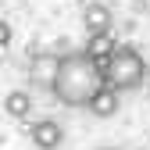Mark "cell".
Segmentation results:
<instances>
[{
  "instance_id": "6da1fadb",
  "label": "cell",
  "mask_w": 150,
  "mask_h": 150,
  "mask_svg": "<svg viewBox=\"0 0 150 150\" xmlns=\"http://www.w3.org/2000/svg\"><path fill=\"white\" fill-rule=\"evenodd\" d=\"M107 86H111L107 82V68L100 61H93L86 50L64 54L57 86H54V100H61L64 107H89Z\"/></svg>"
},
{
  "instance_id": "7a4b0ae2",
  "label": "cell",
  "mask_w": 150,
  "mask_h": 150,
  "mask_svg": "<svg viewBox=\"0 0 150 150\" xmlns=\"http://www.w3.org/2000/svg\"><path fill=\"white\" fill-rule=\"evenodd\" d=\"M107 82H111V89H118V93H136L146 82V61H143V54L136 47L122 43L115 50V57L107 61Z\"/></svg>"
},
{
  "instance_id": "3957f363",
  "label": "cell",
  "mask_w": 150,
  "mask_h": 150,
  "mask_svg": "<svg viewBox=\"0 0 150 150\" xmlns=\"http://www.w3.org/2000/svg\"><path fill=\"white\" fill-rule=\"evenodd\" d=\"M61 54H54V50H40V54H32L29 57V82L36 89H43V93H54V86H57V75H61Z\"/></svg>"
},
{
  "instance_id": "277c9868",
  "label": "cell",
  "mask_w": 150,
  "mask_h": 150,
  "mask_svg": "<svg viewBox=\"0 0 150 150\" xmlns=\"http://www.w3.org/2000/svg\"><path fill=\"white\" fill-rule=\"evenodd\" d=\"M111 25H115V14H111L107 4L89 0V4L82 7V29H86V36H111Z\"/></svg>"
},
{
  "instance_id": "5b68a950",
  "label": "cell",
  "mask_w": 150,
  "mask_h": 150,
  "mask_svg": "<svg viewBox=\"0 0 150 150\" xmlns=\"http://www.w3.org/2000/svg\"><path fill=\"white\" fill-rule=\"evenodd\" d=\"M29 136H32V146H40V150H57V146L64 143V129L54 122V118H40V122H32Z\"/></svg>"
},
{
  "instance_id": "8992f818",
  "label": "cell",
  "mask_w": 150,
  "mask_h": 150,
  "mask_svg": "<svg viewBox=\"0 0 150 150\" xmlns=\"http://www.w3.org/2000/svg\"><path fill=\"white\" fill-rule=\"evenodd\" d=\"M32 93L25 89H11L7 97H4V111H7V118H29L32 115Z\"/></svg>"
},
{
  "instance_id": "52a82bcc",
  "label": "cell",
  "mask_w": 150,
  "mask_h": 150,
  "mask_svg": "<svg viewBox=\"0 0 150 150\" xmlns=\"http://www.w3.org/2000/svg\"><path fill=\"white\" fill-rule=\"evenodd\" d=\"M118 97H122V93L107 86L100 97L89 104V115H97V118H115V115H118V107H122V100H118Z\"/></svg>"
},
{
  "instance_id": "ba28073f",
  "label": "cell",
  "mask_w": 150,
  "mask_h": 150,
  "mask_svg": "<svg viewBox=\"0 0 150 150\" xmlns=\"http://www.w3.org/2000/svg\"><path fill=\"white\" fill-rule=\"evenodd\" d=\"M115 50H118V43L111 40V36H89V43H86V54L93 61H100L104 68H107L111 57H115Z\"/></svg>"
},
{
  "instance_id": "9c48e42d",
  "label": "cell",
  "mask_w": 150,
  "mask_h": 150,
  "mask_svg": "<svg viewBox=\"0 0 150 150\" xmlns=\"http://www.w3.org/2000/svg\"><path fill=\"white\" fill-rule=\"evenodd\" d=\"M11 36H14V32H11V25H7V22H0V47H4V50L11 47Z\"/></svg>"
},
{
  "instance_id": "30bf717a",
  "label": "cell",
  "mask_w": 150,
  "mask_h": 150,
  "mask_svg": "<svg viewBox=\"0 0 150 150\" xmlns=\"http://www.w3.org/2000/svg\"><path fill=\"white\" fill-rule=\"evenodd\" d=\"M97 150H118V146H97Z\"/></svg>"
},
{
  "instance_id": "8fae6325",
  "label": "cell",
  "mask_w": 150,
  "mask_h": 150,
  "mask_svg": "<svg viewBox=\"0 0 150 150\" xmlns=\"http://www.w3.org/2000/svg\"><path fill=\"white\" fill-rule=\"evenodd\" d=\"M146 143H150V132H146Z\"/></svg>"
}]
</instances>
